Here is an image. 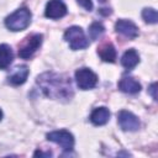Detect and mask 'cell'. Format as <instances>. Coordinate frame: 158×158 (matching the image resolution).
Returning a JSON list of instances; mask_svg holds the SVG:
<instances>
[{
	"mask_svg": "<svg viewBox=\"0 0 158 158\" xmlns=\"http://www.w3.org/2000/svg\"><path fill=\"white\" fill-rule=\"evenodd\" d=\"M36 83L43 94L51 99L68 101L74 95L72 81L64 74L46 72L37 77Z\"/></svg>",
	"mask_w": 158,
	"mask_h": 158,
	"instance_id": "6da1fadb",
	"label": "cell"
},
{
	"mask_svg": "<svg viewBox=\"0 0 158 158\" xmlns=\"http://www.w3.org/2000/svg\"><path fill=\"white\" fill-rule=\"evenodd\" d=\"M31 17H32L31 11L26 7H21L5 19V26L14 32L22 31L30 25Z\"/></svg>",
	"mask_w": 158,
	"mask_h": 158,
	"instance_id": "7a4b0ae2",
	"label": "cell"
},
{
	"mask_svg": "<svg viewBox=\"0 0 158 158\" xmlns=\"http://www.w3.org/2000/svg\"><path fill=\"white\" fill-rule=\"evenodd\" d=\"M64 40L69 43L70 49L78 51V49H84L89 46V41L79 26H72L64 32Z\"/></svg>",
	"mask_w": 158,
	"mask_h": 158,
	"instance_id": "3957f363",
	"label": "cell"
},
{
	"mask_svg": "<svg viewBox=\"0 0 158 158\" xmlns=\"http://www.w3.org/2000/svg\"><path fill=\"white\" fill-rule=\"evenodd\" d=\"M42 40H43V36L41 33H33V35L26 37L25 41L22 42V44L20 46L19 56L23 59L31 58L33 56V53L41 47Z\"/></svg>",
	"mask_w": 158,
	"mask_h": 158,
	"instance_id": "277c9868",
	"label": "cell"
},
{
	"mask_svg": "<svg viewBox=\"0 0 158 158\" xmlns=\"http://www.w3.org/2000/svg\"><path fill=\"white\" fill-rule=\"evenodd\" d=\"M47 139L59 144L65 152H70L74 147V137L69 131L65 130H58L47 133Z\"/></svg>",
	"mask_w": 158,
	"mask_h": 158,
	"instance_id": "5b68a950",
	"label": "cell"
},
{
	"mask_svg": "<svg viewBox=\"0 0 158 158\" xmlns=\"http://www.w3.org/2000/svg\"><path fill=\"white\" fill-rule=\"evenodd\" d=\"M75 81L81 90H89L98 84V75L89 68H80L75 72Z\"/></svg>",
	"mask_w": 158,
	"mask_h": 158,
	"instance_id": "8992f818",
	"label": "cell"
},
{
	"mask_svg": "<svg viewBox=\"0 0 158 158\" xmlns=\"http://www.w3.org/2000/svg\"><path fill=\"white\" fill-rule=\"evenodd\" d=\"M117 121L120 127L123 131H137L141 126V122L136 115H133L130 111L121 110L117 115Z\"/></svg>",
	"mask_w": 158,
	"mask_h": 158,
	"instance_id": "52a82bcc",
	"label": "cell"
},
{
	"mask_svg": "<svg viewBox=\"0 0 158 158\" xmlns=\"http://www.w3.org/2000/svg\"><path fill=\"white\" fill-rule=\"evenodd\" d=\"M44 15L49 19H60L67 15V6L62 0H49L46 5Z\"/></svg>",
	"mask_w": 158,
	"mask_h": 158,
	"instance_id": "ba28073f",
	"label": "cell"
},
{
	"mask_svg": "<svg viewBox=\"0 0 158 158\" xmlns=\"http://www.w3.org/2000/svg\"><path fill=\"white\" fill-rule=\"evenodd\" d=\"M115 30L127 38H136L138 36V27L130 20H118L115 23Z\"/></svg>",
	"mask_w": 158,
	"mask_h": 158,
	"instance_id": "9c48e42d",
	"label": "cell"
},
{
	"mask_svg": "<svg viewBox=\"0 0 158 158\" xmlns=\"http://www.w3.org/2000/svg\"><path fill=\"white\" fill-rule=\"evenodd\" d=\"M118 89L127 94H137L141 91V84L132 77H123L118 81Z\"/></svg>",
	"mask_w": 158,
	"mask_h": 158,
	"instance_id": "30bf717a",
	"label": "cell"
},
{
	"mask_svg": "<svg viewBox=\"0 0 158 158\" xmlns=\"http://www.w3.org/2000/svg\"><path fill=\"white\" fill-rule=\"evenodd\" d=\"M28 68L26 65H20V67H16L14 69V72L9 75V83L12 84V85H21L26 81L27 77H28Z\"/></svg>",
	"mask_w": 158,
	"mask_h": 158,
	"instance_id": "8fae6325",
	"label": "cell"
},
{
	"mask_svg": "<svg viewBox=\"0 0 158 158\" xmlns=\"http://www.w3.org/2000/svg\"><path fill=\"white\" fill-rule=\"evenodd\" d=\"M110 118V111L109 109L100 106L93 110L91 115H90V121L95 125V126H102L105 125Z\"/></svg>",
	"mask_w": 158,
	"mask_h": 158,
	"instance_id": "7c38bea8",
	"label": "cell"
},
{
	"mask_svg": "<svg viewBox=\"0 0 158 158\" xmlns=\"http://www.w3.org/2000/svg\"><path fill=\"white\" fill-rule=\"evenodd\" d=\"M138 63H139V56H138V53L136 52V49H133V48L127 49V51L123 53L122 58H121V64H122L127 70L133 69Z\"/></svg>",
	"mask_w": 158,
	"mask_h": 158,
	"instance_id": "4fadbf2b",
	"label": "cell"
},
{
	"mask_svg": "<svg viewBox=\"0 0 158 158\" xmlns=\"http://www.w3.org/2000/svg\"><path fill=\"white\" fill-rule=\"evenodd\" d=\"M98 54L99 57L104 60V62H109V63H114L116 59V49L115 47L109 42V43H104L98 48Z\"/></svg>",
	"mask_w": 158,
	"mask_h": 158,
	"instance_id": "5bb4252c",
	"label": "cell"
},
{
	"mask_svg": "<svg viewBox=\"0 0 158 158\" xmlns=\"http://www.w3.org/2000/svg\"><path fill=\"white\" fill-rule=\"evenodd\" d=\"M14 59L12 49L9 44L2 43L0 44V69H6Z\"/></svg>",
	"mask_w": 158,
	"mask_h": 158,
	"instance_id": "9a60e30c",
	"label": "cell"
},
{
	"mask_svg": "<svg viewBox=\"0 0 158 158\" xmlns=\"http://www.w3.org/2000/svg\"><path fill=\"white\" fill-rule=\"evenodd\" d=\"M104 31H105V28H104V26H102L100 22H93V23L89 26L88 33H89L90 40L95 41V40H98V38L104 33Z\"/></svg>",
	"mask_w": 158,
	"mask_h": 158,
	"instance_id": "2e32d148",
	"label": "cell"
},
{
	"mask_svg": "<svg viewBox=\"0 0 158 158\" xmlns=\"http://www.w3.org/2000/svg\"><path fill=\"white\" fill-rule=\"evenodd\" d=\"M142 17L147 23H157L158 21V14L152 7H146L142 10Z\"/></svg>",
	"mask_w": 158,
	"mask_h": 158,
	"instance_id": "e0dca14e",
	"label": "cell"
},
{
	"mask_svg": "<svg viewBox=\"0 0 158 158\" xmlns=\"http://www.w3.org/2000/svg\"><path fill=\"white\" fill-rule=\"evenodd\" d=\"M78 1V4L81 6V7H84L86 11H91L93 10V1L91 0H77Z\"/></svg>",
	"mask_w": 158,
	"mask_h": 158,
	"instance_id": "ac0fdd59",
	"label": "cell"
},
{
	"mask_svg": "<svg viewBox=\"0 0 158 158\" xmlns=\"http://www.w3.org/2000/svg\"><path fill=\"white\" fill-rule=\"evenodd\" d=\"M156 88H157V84H156V83H152L151 86H149V89H148L149 93H151V95H152V98H153L154 100H157V95H156V90H157V89H156Z\"/></svg>",
	"mask_w": 158,
	"mask_h": 158,
	"instance_id": "d6986e66",
	"label": "cell"
},
{
	"mask_svg": "<svg viewBox=\"0 0 158 158\" xmlns=\"http://www.w3.org/2000/svg\"><path fill=\"white\" fill-rule=\"evenodd\" d=\"M33 156L35 157H51L52 156V153L51 152H42V151H36L35 153H33Z\"/></svg>",
	"mask_w": 158,
	"mask_h": 158,
	"instance_id": "ffe728a7",
	"label": "cell"
},
{
	"mask_svg": "<svg viewBox=\"0 0 158 158\" xmlns=\"http://www.w3.org/2000/svg\"><path fill=\"white\" fill-rule=\"evenodd\" d=\"M1 118H2V112H1V110H0V121H1Z\"/></svg>",
	"mask_w": 158,
	"mask_h": 158,
	"instance_id": "44dd1931",
	"label": "cell"
},
{
	"mask_svg": "<svg viewBox=\"0 0 158 158\" xmlns=\"http://www.w3.org/2000/svg\"><path fill=\"white\" fill-rule=\"evenodd\" d=\"M100 1H105V0H100Z\"/></svg>",
	"mask_w": 158,
	"mask_h": 158,
	"instance_id": "7402d4cb",
	"label": "cell"
}]
</instances>
